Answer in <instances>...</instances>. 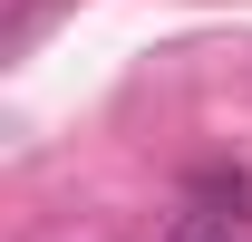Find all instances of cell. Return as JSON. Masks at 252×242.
Listing matches in <instances>:
<instances>
[{"label":"cell","instance_id":"obj_1","mask_svg":"<svg viewBox=\"0 0 252 242\" xmlns=\"http://www.w3.org/2000/svg\"><path fill=\"white\" fill-rule=\"evenodd\" d=\"M165 242H243V233L214 223V213H185V223H165Z\"/></svg>","mask_w":252,"mask_h":242}]
</instances>
